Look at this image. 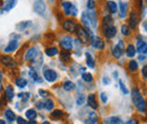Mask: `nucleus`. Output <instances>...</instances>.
Wrapping results in <instances>:
<instances>
[{
  "instance_id": "1",
  "label": "nucleus",
  "mask_w": 147,
  "mask_h": 124,
  "mask_svg": "<svg viewBox=\"0 0 147 124\" xmlns=\"http://www.w3.org/2000/svg\"><path fill=\"white\" fill-rule=\"evenodd\" d=\"M131 99H132L134 105L136 106V108L140 113H145L146 112V102H145L140 90L137 87L132 88V90H131Z\"/></svg>"
},
{
  "instance_id": "2",
  "label": "nucleus",
  "mask_w": 147,
  "mask_h": 124,
  "mask_svg": "<svg viewBox=\"0 0 147 124\" xmlns=\"http://www.w3.org/2000/svg\"><path fill=\"white\" fill-rule=\"evenodd\" d=\"M62 8H63V11L67 16H77L78 14V10H77V7L74 5L73 2H69V1H63L61 3Z\"/></svg>"
},
{
  "instance_id": "3",
  "label": "nucleus",
  "mask_w": 147,
  "mask_h": 124,
  "mask_svg": "<svg viewBox=\"0 0 147 124\" xmlns=\"http://www.w3.org/2000/svg\"><path fill=\"white\" fill-rule=\"evenodd\" d=\"M73 43H74V40L71 38L70 35L63 36L61 38V41H60V45L62 46V49L66 50V51H68V52H70V50L73 49Z\"/></svg>"
},
{
  "instance_id": "4",
  "label": "nucleus",
  "mask_w": 147,
  "mask_h": 124,
  "mask_svg": "<svg viewBox=\"0 0 147 124\" xmlns=\"http://www.w3.org/2000/svg\"><path fill=\"white\" fill-rule=\"evenodd\" d=\"M33 9L35 11V14L40 15V16H43L44 13H45V9H47V6H45V2L44 1H34L33 3Z\"/></svg>"
},
{
  "instance_id": "5",
  "label": "nucleus",
  "mask_w": 147,
  "mask_h": 124,
  "mask_svg": "<svg viewBox=\"0 0 147 124\" xmlns=\"http://www.w3.org/2000/svg\"><path fill=\"white\" fill-rule=\"evenodd\" d=\"M76 33H77V35H78V38L83 42V43H87L88 41H90V36L87 35V33H86V31L84 29V27L82 26V25H78V26H76Z\"/></svg>"
},
{
  "instance_id": "6",
  "label": "nucleus",
  "mask_w": 147,
  "mask_h": 124,
  "mask_svg": "<svg viewBox=\"0 0 147 124\" xmlns=\"http://www.w3.org/2000/svg\"><path fill=\"white\" fill-rule=\"evenodd\" d=\"M43 77L48 82H55V80L58 79V73L55 72L53 69H47L43 72Z\"/></svg>"
},
{
  "instance_id": "7",
  "label": "nucleus",
  "mask_w": 147,
  "mask_h": 124,
  "mask_svg": "<svg viewBox=\"0 0 147 124\" xmlns=\"http://www.w3.org/2000/svg\"><path fill=\"white\" fill-rule=\"evenodd\" d=\"M0 62H1L3 66L8 67V68H15L16 64H17V62H16L11 56H8V55H2V56L0 58Z\"/></svg>"
},
{
  "instance_id": "8",
  "label": "nucleus",
  "mask_w": 147,
  "mask_h": 124,
  "mask_svg": "<svg viewBox=\"0 0 147 124\" xmlns=\"http://www.w3.org/2000/svg\"><path fill=\"white\" fill-rule=\"evenodd\" d=\"M76 23L71 20V19H66V20H63V23H62V28L66 31V32H69V33H73L76 31Z\"/></svg>"
},
{
  "instance_id": "9",
  "label": "nucleus",
  "mask_w": 147,
  "mask_h": 124,
  "mask_svg": "<svg viewBox=\"0 0 147 124\" xmlns=\"http://www.w3.org/2000/svg\"><path fill=\"white\" fill-rule=\"evenodd\" d=\"M86 16L88 19L90 26L93 29H96L97 28V15H96V13L95 11H88V13H86Z\"/></svg>"
},
{
  "instance_id": "10",
  "label": "nucleus",
  "mask_w": 147,
  "mask_h": 124,
  "mask_svg": "<svg viewBox=\"0 0 147 124\" xmlns=\"http://www.w3.org/2000/svg\"><path fill=\"white\" fill-rule=\"evenodd\" d=\"M91 44H92L93 48H95L97 50H103L104 46H105L104 41H102L101 37H96V36H93L91 38Z\"/></svg>"
},
{
  "instance_id": "11",
  "label": "nucleus",
  "mask_w": 147,
  "mask_h": 124,
  "mask_svg": "<svg viewBox=\"0 0 147 124\" xmlns=\"http://www.w3.org/2000/svg\"><path fill=\"white\" fill-rule=\"evenodd\" d=\"M139 23V17L136 11H131L129 15V28H136Z\"/></svg>"
},
{
  "instance_id": "12",
  "label": "nucleus",
  "mask_w": 147,
  "mask_h": 124,
  "mask_svg": "<svg viewBox=\"0 0 147 124\" xmlns=\"http://www.w3.org/2000/svg\"><path fill=\"white\" fill-rule=\"evenodd\" d=\"M103 34H104V36H105L107 38H109V40H110V38H113L114 36L117 35V27L113 26V25L105 27Z\"/></svg>"
},
{
  "instance_id": "13",
  "label": "nucleus",
  "mask_w": 147,
  "mask_h": 124,
  "mask_svg": "<svg viewBox=\"0 0 147 124\" xmlns=\"http://www.w3.org/2000/svg\"><path fill=\"white\" fill-rule=\"evenodd\" d=\"M38 54V50H37V48H31V49H28L27 51H26V53H25V56H24V59L26 60V61H28V60H32V59H35L36 58V55Z\"/></svg>"
},
{
  "instance_id": "14",
  "label": "nucleus",
  "mask_w": 147,
  "mask_h": 124,
  "mask_svg": "<svg viewBox=\"0 0 147 124\" xmlns=\"http://www.w3.org/2000/svg\"><path fill=\"white\" fill-rule=\"evenodd\" d=\"M17 48H18V42H17L16 40H11V41L7 44V46L5 48V52H6V53H11V52L16 51Z\"/></svg>"
},
{
  "instance_id": "15",
  "label": "nucleus",
  "mask_w": 147,
  "mask_h": 124,
  "mask_svg": "<svg viewBox=\"0 0 147 124\" xmlns=\"http://www.w3.org/2000/svg\"><path fill=\"white\" fill-rule=\"evenodd\" d=\"M135 48H136V52H139L140 54L146 55L147 43L145 41H138V42H137V46H135Z\"/></svg>"
},
{
  "instance_id": "16",
  "label": "nucleus",
  "mask_w": 147,
  "mask_h": 124,
  "mask_svg": "<svg viewBox=\"0 0 147 124\" xmlns=\"http://www.w3.org/2000/svg\"><path fill=\"white\" fill-rule=\"evenodd\" d=\"M119 8H120V17L125 18L128 11V3L125 1H119Z\"/></svg>"
},
{
  "instance_id": "17",
  "label": "nucleus",
  "mask_w": 147,
  "mask_h": 124,
  "mask_svg": "<svg viewBox=\"0 0 147 124\" xmlns=\"http://www.w3.org/2000/svg\"><path fill=\"white\" fill-rule=\"evenodd\" d=\"M86 101H87L88 106H91L93 109H97L98 105H97V102H96V98H95V95H94V94H90V95L87 96Z\"/></svg>"
},
{
  "instance_id": "18",
  "label": "nucleus",
  "mask_w": 147,
  "mask_h": 124,
  "mask_svg": "<svg viewBox=\"0 0 147 124\" xmlns=\"http://www.w3.org/2000/svg\"><path fill=\"white\" fill-rule=\"evenodd\" d=\"M85 56H86V64H87V67L91 68V69H95V60L92 56V54L86 52Z\"/></svg>"
},
{
  "instance_id": "19",
  "label": "nucleus",
  "mask_w": 147,
  "mask_h": 124,
  "mask_svg": "<svg viewBox=\"0 0 147 124\" xmlns=\"http://www.w3.org/2000/svg\"><path fill=\"white\" fill-rule=\"evenodd\" d=\"M25 116H26L28 120H31V121H35V119H36V116H37L36 111H35L34 108H30V109H27V111L25 112Z\"/></svg>"
},
{
  "instance_id": "20",
  "label": "nucleus",
  "mask_w": 147,
  "mask_h": 124,
  "mask_svg": "<svg viewBox=\"0 0 147 124\" xmlns=\"http://www.w3.org/2000/svg\"><path fill=\"white\" fill-rule=\"evenodd\" d=\"M5 117L8 122H14L16 120V115L11 109H6L5 111Z\"/></svg>"
},
{
  "instance_id": "21",
  "label": "nucleus",
  "mask_w": 147,
  "mask_h": 124,
  "mask_svg": "<svg viewBox=\"0 0 147 124\" xmlns=\"http://www.w3.org/2000/svg\"><path fill=\"white\" fill-rule=\"evenodd\" d=\"M5 92H6V97L8 99H13L14 96H15V92H14V87L11 85H7V87L5 89Z\"/></svg>"
},
{
  "instance_id": "22",
  "label": "nucleus",
  "mask_w": 147,
  "mask_h": 124,
  "mask_svg": "<svg viewBox=\"0 0 147 124\" xmlns=\"http://www.w3.org/2000/svg\"><path fill=\"white\" fill-rule=\"evenodd\" d=\"M16 5H17V2L14 1V0H11V1H7V2H5L3 6H2V11H9V10H10L11 8H14Z\"/></svg>"
},
{
  "instance_id": "23",
  "label": "nucleus",
  "mask_w": 147,
  "mask_h": 124,
  "mask_svg": "<svg viewBox=\"0 0 147 124\" xmlns=\"http://www.w3.org/2000/svg\"><path fill=\"white\" fill-rule=\"evenodd\" d=\"M96 122H97V115L94 112L90 113L88 117L85 120V124H96Z\"/></svg>"
},
{
  "instance_id": "24",
  "label": "nucleus",
  "mask_w": 147,
  "mask_h": 124,
  "mask_svg": "<svg viewBox=\"0 0 147 124\" xmlns=\"http://www.w3.org/2000/svg\"><path fill=\"white\" fill-rule=\"evenodd\" d=\"M126 55L128 58H134L136 55V48H135V45L129 44L128 46H127V49H126Z\"/></svg>"
},
{
  "instance_id": "25",
  "label": "nucleus",
  "mask_w": 147,
  "mask_h": 124,
  "mask_svg": "<svg viewBox=\"0 0 147 124\" xmlns=\"http://www.w3.org/2000/svg\"><path fill=\"white\" fill-rule=\"evenodd\" d=\"M60 59H61L62 61H65V62H70V60H71V58H70V52H68V51H66V50H62L61 53H60Z\"/></svg>"
},
{
  "instance_id": "26",
  "label": "nucleus",
  "mask_w": 147,
  "mask_h": 124,
  "mask_svg": "<svg viewBox=\"0 0 147 124\" xmlns=\"http://www.w3.org/2000/svg\"><path fill=\"white\" fill-rule=\"evenodd\" d=\"M107 6H108L109 10H110L112 14H115V13H117V10H118V5H117L115 1H108V2H107Z\"/></svg>"
},
{
  "instance_id": "27",
  "label": "nucleus",
  "mask_w": 147,
  "mask_h": 124,
  "mask_svg": "<svg viewBox=\"0 0 147 124\" xmlns=\"http://www.w3.org/2000/svg\"><path fill=\"white\" fill-rule=\"evenodd\" d=\"M32 24V21L31 20H26V21H22V23H18L17 24V26H16V28L18 29V31H24L25 28H27L30 25Z\"/></svg>"
},
{
  "instance_id": "28",
  "label": "nucleus",
  "mask_w": 147,
  "mask_h": 124,
  "mask_svg": "<svg viewBox=\"0 0 147 124\" xmlns=\"http://www.w3.org/2000/svg\"><path fill=\"white\" fill-rule=\"evenodd\" d=\"M62 88L65 89L66 91H70V90H73L75 88V84H74L73 81H70V80H67V81L63 82Z\"/></svg>"
},
{
  "instance_id": "29",
  "label": "nucleus",
  "mask_w": 147,
  "mask_h": 124,
  "mask_svg": "<svg viewBox=\"0 0 147 124\" xmlns=\"http://www.w3.org/2000/svg\"><path fill=\"white\" fill-rule=\"evenodd\" d=\"M128 69H129V71H131V72L137 71V69H138V63H137V61L130 60L128 63Z\"/></svg>"
},
{
  "instance_id": "30",
  "label": "nucleus",
  "mask_w": 147,
  "mask_h": 124,
  "mask_svg": "<svg viewBox=\"0 0 147 124\" xmlns=\"http://www.w3.org/2000/svg\"><path fill=\"white\" fill-rule=\"evenodd\" d=\"M28 74H30V77H31L35 82H42V79L38 77V74H37V72L35 70L32 69V70L28 72Z\"/></svg>"
},
{
  "instance_id": "31",
  "label": "nucleus",
  "mask_w": 147,
  "mask_h": 124,
  "mask_svg": "<svg viewBox=\"0 0 147 124\" xmlns=\"http://www.w3.org/2000/svg\"><path fill=\"white\" fill-rule=\"evenodd\" d=\"M105 122H109V124H123L122 120L119 119V117H117V116H111Z\"/></svg>"
},
{
  "instance_id": "32",
  "label": "nucleus",
  "mask_w": 147,
  "mask_h": 124,
  "mask_svg": "<svg viewBox=\"0 0 147 124\" xmlns=\"http://www.w3.org/2000/svg\"><path fill=\"white\" fill-rule=\"evenodd\" d=\"M16 86L19 88H25L27 86V80L25 78H18L16 79Z\"/></svg>"
},
{
  "instance_id": "33",
  "label": "nucleus",
  "mask_w": 147,
  "mask_h": 124,
  "mask_svg": "<svg viewBox=\"0 0 147 124\" xmlns=\"http://www.w3.org/2000/svg\"><path fill=\"white\" fill-rule=\"evenodd\" d=\"M45 54L48 55V56H55L58 54V49L55 48V46H52V48H48L47 50H45Z\"/></svg>"
},
{
  "instance_id": "34",
  "label": "nucleus",
  "mask_w": 147,
  "mask_h": 124,
  "mask_svg": "<svg viewBox=\"0 0 147 124\" xmlns=\"http://www.w3.org/2000/svg\"><path fill=\"white\" fill-rule=\"evenodd\" d=\"M82 79L84 81H86V82H92L93 81L92 73H90V72H83L82 73Z\"/></svg>"
},
{
  "instance_id": "35",
  "label": "nucleus",
  "mask_w": 147,
  "mask_h": 124,
  "mask_svg": "<svg viewBox=\"0 0 147 124\" xmlns=\"http://www.w3.org/2000/svg\"><path fill=\"white\" fill-rule=\"evenodd\" d=\"M43 104H44V108H45L47 111H52V109H53V106H55V103H53L52 99H47Z\"/></svg>"
},
{
  "instance_id": "36",
  "label": "nucleus",
  "mask_w": 147,
  "mask_h": 124,
  "mask_svg": "<svg viewBox=\"0 0 147 124\" xmlns=\"http://www.w3.org/2000/svg\"><path fill=\"white\" fill-rule=\"evenodd\" d=\"M112 55H113L115 59H120V58H121V55H122V51L115 46V48H113V49H112Z\"/></svg>"
},
{
  "instance_id": "37",
  "label": "nucleus",
  "mask_w": 147,
  "mask_h": 124,
  "mask_svg": "<svg viewBox=\"0 0 147 124\" xmlns=\"http://www.w3.org/2000/svg\"><path fill=\"white\" fill-rule=\"evenodd\" d=\"M121 33H122V35H125V36L130 35L131 31H130V28H129L128 25H122V26H121Z\"/></svg>"
},
{
  "instance_id": "38",
  "label": "nucleus",
  "mask_w": 147,
  "mask_h": 124,
  "mask_svg": "<svg viewBox=\"0 0 147 124\" xmlns=\"http://www.w3.org/2000/svg\"><path fill=\"white\" fill-rule=\"evenodd\" d=\"M63 115V112L62 111H60V109H55L53 112H52V114H51V117L52 119H59V117H61Z\"/></svg>"
},
{
  "instance_id": "39",
  "label": "nucleus",
  "mask_w": 147,
  "mask_h": 124,
  "mask_svg": "<svg viewBox=\"0 0 147 124\" xmlns=\"http://www.w3.org/2000/svg\"><path fill=\"white\" fill-rule=\"evenodd\" d=\"M119 87H120V89H121V91H122L123 95H127V94H128V89H127L125 82H123L122 80H119Z\"/></svg>"
},
{
  "instance_id": "40",
  "label": "nucleus",
  "mask_w": 147,
  "mask_h": 124,
  "mask_svg": "<svg viewBox=\"0 0 147 124\" xmlns=\"http://www.w3.org/2000/svg\"><path fill=\"white\" fill-rule=\"evenodd\" d=\"M112 23H113V20H112L111 16H109V15L103 18V25H104V26H107V27H108V26H111Z\"/></svg>"
},
{
  "instance_id": "41",
  "label": "nucleus",
  "mask_w": 147,
  "mask_h": 124,
  "mask_svg": "<svg viewBox=\"0 0 147 124\" xmlns=\"http://www.w3.org/2000/svg\"><path fill=\"white\" fill-rule=\"evenodd\" d=\"M17 97H18V98H23V101L26 102V101H28V98H30V92H20V94L17 95Z\"/></svg>"
},
{
  "instance_id": "42",
  "label": "nucleus",
  "mask_w": 147,
  "mask_h": 124,
  "mask_svg": "<svg viewBox=\"0 0 147 124\" xmlns=\"http://www.w3.org/2000/svg\"><path fill=\"white\" fill-rule=\"evenodd\" d=\"M85 99H86V98H85L83 95H80V96L77 98V105H78V106H82V105L85 103Z\"/></svg>"
},
{
  "instance_id": "43",
  "label": "nucleus",
  "mask_w": 147,
  "mask_h": 124,
  "mask_svg": "<svg viewBox=\"0 0 147 124\" xmlns=\"http://www.w3.org/2000/svg\"><path fill=\"white\" fill-rule=\"evenodd\" d=\"M38 95L41 97H47V96H49V91H47L44 89H38Z\"/></svg>"
},
{
  "instance_id": "44",
  "label": "nucleus",
  "mask_w": 147,
  "mask_h": 124,
  "mask_svg": "<svg viewBox=\"0 0 147 124\" xmlns=\"http://www.w3.org/2000/svg\"><path fill=\"white\" fill-rule=\"evenodd\" d=\"M86 6H87L88 9H94V8H95V1H93V0L87 1V2H86Z\"/></svg>"
},
{
  "instance_id": "45",
  "label": "nucleus",
  "mask_w": 147,
  "mask_h": 124,
  "mask_svg": "<svg viewBox=\"0 0 147 124\" xmlns=\"http://www.w3.org/2000/svg\"><path fill=\"white\" fill-rule=\"evenodd\" d=\"M100 97H101V101H102L104 104H107V102H108V96H107V94H105V92H101Z\"/></svg>"
},
{
  "instance_id": "46",
  "label": "nucleus",
  "mask_w": 147,
  "mask_h": 124,
  "mask_svg": "<svg viewBox=\"0 0 147 124\" xmlns=\"http://www.w3.org/2000/svg\"><path fill=\"white\" fill-rule=\"evenodd\" d=\"M115 46H117V48H118V49H120V50H121V51H122V50H125V44H123V42H122V41H121V40H120V41H119V42H118V44H117V45H115Z\"/></svg>"
},
{
  "instance_id": "47",
  "label": "nucleus",
  "mask_w": 147,
  "mask_h": 124,
  "mask_svg": "<svg viewBox=\"0 0 147 124\" xmlns=\"http://www.w3.org/2000/svg\"><path fill=\"white\" fill-rule=\"evenodd\" d=\"M142 74H143V78H144V79H146V78H147V67H146V66H144V67H143Z\"/></svg>"
},
{
  "instance_id": "48",
  "label": "nucleus",
  "mask_w": 147,
  "mask_h": 124,
  "mask_svg": "<svg viewBox=\"0 0 147 124\" xmlns=\"http://www.w3.org/2000/svg\"><path fill=\"white\" fill-rule=\"evenodd\" d=\"M102 81H103V84H104V85H109V84L111 82L110 78H108V77H103Z\"/></svg>"
},
{
  "instance_id": "49",
  "label": "nucleus",
  "mask_w": 147,
  "mask_h": 124,
  "mask_svg": "<svg viewBox=\"0 0 147 124\" xmlns=\"http://www.w3.org/2000/svg\"><path fill=\"white\" fill-rule=\"evenodd\" d=\"M17 122H18V124H27V122H26L22 116H18V117H17Z\"/></svg>"
},
{
  "instance_id": "50",
  "label": "nucleus",
  "mask_w": 147,
  "mask_h": 124,
  "mask_svg": "<svg viewBox=\"0 0 147 124\" xmlns=\"http://www.w3.org/2000/svg\"><path fill=\"white\" fill-rule=\"evenodd\" d=\"M36 107L38 108V109H42V108L44 107V104H43V103H41V102H37V103H36Z\"/></svg>"
},
{
  "instance_id": "51",
  "label": "nucleus",
  "mask_w": 147,
  "mask_h": 124,
  "mask_svg": "<svg viewBox=\"0 0 147 124\" xmlns=\"http://www.w3.org/2000/svg\"><path fill=\"white\" fill-rule=\"evenodd\" d=\"M126 124H138V121L137 120H129Z\"/></svg>"
},
{
  "instance_id": "52",
  "label": "nucleus",
  "mask_w": 147,
  "mask_h": 124,
  "mask_svg": "<svg viewBox=\"0 0 147 124\" xmlns=\"http://www.w3.org/2000/svg\"><path fill=\"white\" fill-rule=\"evenodd\" d=\"M138 59H139L140 61H145V60H146V55H144V54H140V55L138 56Z\"/></svg>"
},
{
  "instance_id": "53",
  "label": "nucleus",
  "mask_w": 147,
  "mask_h": 124,
  "mask_svg": "<svg viewBox=\"0 0 147 124\" xmlns=\"http://www.w3.org/2000/svg\"><path fill=\"white\" fill-rule=\"evenodd\" d=\"M10 37H15L16 40H19V38H20V35H17V34H11Z\"/></svg>"
},
{
  "instance_id": "54",
  "label": "nucleus",
  "mask_w": 147,
  "mask_h": 124,
  "mask_svg": "<svg viewBox=\"0 0 147 124\" xmlns=\"http://www.w3.org/2000/svg\"><path fill=\"white\" fill-rule=\"evenodd\" d=\"M113 77H114L115 79L118 78V72H117V71H114V72H113Z\"/></svg>"
},
{
  "instance_id": "55",
  "label": "nucleus",
  "mask_w": 147,
  "mask_h": 124,
  "mask_svg": "<svg viewBox=\"0 0 147 124\" xmlns=\"http://www.w3.org/2000/svg\"><path fill=\"white\" fill-rule=\"evenodd\" d=\"M1 80H2V72L0 70V84H1Z\"/></svg>"
},
{
  "instance_id": "56",
  "label": "nucleus",
  "mask_w": 147,
  "mask_h": 124,
  "mask_svg": "<svg viewBox=\"0 0 147 124\" xmlns=\"http://www.w3.org/2000/svg\"><path fill=\"white\" fill-rule=\"evenodd\" d=\"M27 124H37V123L35 122V121H30V122H28Z\"/></svg>"
},
{
  "instance_id": "57",
  "label": "nucleus",
  "mask_w": 147,
  "mask_h": 124,
  "mask_svg": "<svg viewBox=\"0 0 147 124\" xmlns=\"http://www.w3.org/2000/svg\"><path fill=\"white\" fill-rule=\"evenodd\" d=\"M0 124H7V123H6L3 120H0Z\"/></svg>"
},
{
  "instance_id": "58",
  "label": "nucleus",
  "mask_w": 147,
  "mask_h": 124,
  "mask_svg": "<svg viewBox=\"0 0 147 124\" xmlns=\"http://www.w3.org/2000/svg\"><path fill=\"white\" fill-rule=\"evenodd\" d=\"M42 124H51L50 122H48V121H44V122H42Z\"/></svg>"
},
{
  "instance_id": "59",
  "label": "nucleus",
  "mask_w": 147,
  "mask_h": 124,
  "mask_svg": "<svg viewBox=\"0 0 147 124\" xmlns=\"http://www.w3.org/2000/svg\"><path fill=\"white\" fill-rule=\"evenodd\" d=\"M1 89H2V87H1V86H0V92H1Z\"/></svg>"
},
{
  "instance_id": "60",
  "label": "nucleus",
  "mask_w": 147,
  "mask_h": 124,
  "mask_svg": "<svg viewBox=\"0 0 147 124\" xmlns=\"http://www.w3.org/2000/svg\"><path fill=\"white\" fill-rule=\"evenodd\" d=\"M105 124H109V123H105Z\"/></svg>"
}]
</instances>
